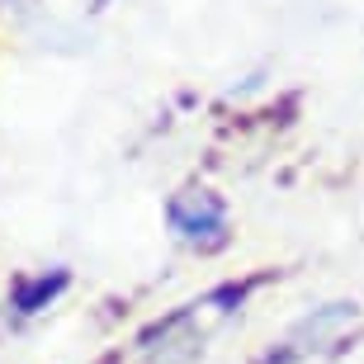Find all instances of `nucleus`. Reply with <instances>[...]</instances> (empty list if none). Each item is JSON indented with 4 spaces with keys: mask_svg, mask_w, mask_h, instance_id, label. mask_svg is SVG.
<instances>
[{
    "mask_svg": "<svg viewBox=\"0 0 364 364\" xmlns=\"http://www.w3.org/2000/svg\"><path fill=\"white\" fill-rule=\"evenodd\" d=\"M67 289H71L67 265H53V270H38V274H19V279L10 284V308H14V317H38V312H48Z\"/></svg>",
    "mask_w": 364,
    "mask_h": 364,
    "instance_id": "7ed1b4c3",
    "label": "nucleus"
},
{
    "mask_svg": "<svg viewBox=\"0 0 364 364\" xmlns=\"http://www.w3.org/2000/svg\"><path fill=\"white\" fill-rule=\"evenodd\" d=\"M355 317H360L355 303H326V308H312L303 322H294L289 331H284V341L260 364H294L308 350H326V346L341 336V326H350Z\"/></svg>",
    "mask_w": 364,
    "mask_h": 364,
    "instance_id": "f03ea898",
    "label": "nucleus"
},
{
    "mask_svg": "<svg viewBox=\"0 0 364 364\" xmlns=\"http://www.w3.org/2000/svg\"><path fill=\"white\" fill-rule=\"evenodd\" d=\"M166 228L176 242H185L199 256H213L223 246H232V218L228 203L213 189H180L166 199Z\"/></svg>",
    "mask_w": 364,
    "mask_h": 364,
    "instance_id": "f257e3e1",
    "label": "nucleus"
}]
</instances>
